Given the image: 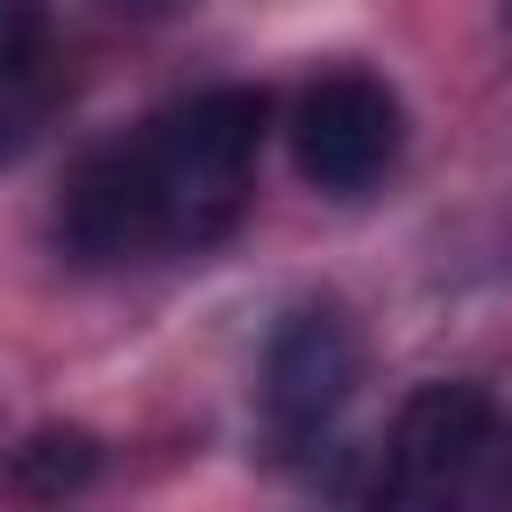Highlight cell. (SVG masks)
<instances>
[{
	"instance_id": "obj_4",
	"label": "cell",
	"mask_w": 512,
	"mask_h": 512,
	"mask_svg": "<svg viewBox=\"0 0 512 512\" xmlns=\"http://www.w3.org/2000/svg\"><path fill=\"white\" fill-rule=\"evenodd\" d=\"M488 432H496V408H488L480 384L456 376V384L408 392V408L392 424V448H384V472H376V496L384 504H440L488 456Z\"/></svg>"
},
{
	"instance_id": "obj_6",
	"label": "cell",
	"mask_w": 512,
	"mask_h": 512,
	"mask_svg": "<svg viewBox=\"0 0 512 512\" xmlns=\"http://www.w3.org/2000/svg\"><path fill=\"white\" fill-rule=\"evenodd\" d=\"M16 480L32 488V496H64V488H88L96 480V440L88 432H32L24 448H16Z\"/></svg>"
},
{
	"instance_id": "obj_2",
	"label": "cell",
	"mask_w": 512,
	"mask_h": 512,
	"mask_svg": "<svg viewBox=\"0 0 512 512\" xmlns=\"http://www.w3.org/2000/svg\"><path fill=\"white\" fill-rule=\"evenodd\" d=\"M288 144H296V176L312 192L352 200L400 160V96L368 72H328L296 96Z\"/></svg>"
},
{
	"instance_id": "obj_5",
	"label": "cell",
	"mask_w": 512,
	"mask_h": 512,
	"mask_svg": "<svg viewBox=\"0 0 512 512\" xmlns=\"http://www.w3.org/2000/svg\"><path fill=\"white\" fill-rule=\"evenodd\" d=\"M56 232H64V248L80 264H120V256H152L160 248L152 200H144V176H136V144H104V152H88L72 168Z\"/></svg>"
},
{
	"instance_id": "obj_7",
	"label": "cell",
	"mask_w": 512,
	"mask_h": 512,
	"mask_svg": "<svg viewBox=\"0 0 512 512\" xmlns=\"http://www.w3.org/2000/svg\"><path fill=\"white\" fill-rule=\"evenodd\" d=\"M48 56V8L40 0H0V80H32Z\"/></svg>"
},
{
	"instance_id": "obj_3",
	"label": "cell",
	"mask_w": 512,
	"mask_h": 512,
	"mask_svg": "<svg viewBox=\"0 0 512 512\" xmlns=\"http://www.w3.org/2000/svg\"><path fill=\"white\" fill-rule=\"evenodd\" d=\"M360 384V336L344 304H296L264 352V416L280 440H320Z\"/></svg>"
},
{
	"instance_id": "obj_1",
	"label": "cell",
	"mask_w": 512,
	"mask_h": 512,
	"mask_svg": "<svg viewBox=\"0 0 512 512\" xmlns=\"http://www.w3.org/2000/svg\"><path fill=\"white\" fill-rule=\"evenodd\" d=\"M264 112H272L264 88H208L192 104H168L144 136H128L160 248H208L240 224Z\"/></svg>"
}]
</instances>
